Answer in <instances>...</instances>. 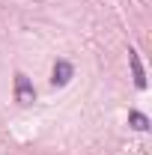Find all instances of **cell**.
Segmentation results:
<instances>
[{
  "instance_id": "6da1fadb",
  "label": "cell",
  "mask_w": 152,
  "mask_h": 155,
  "mask_svg": "<svg viewBox=\"0 0 152 155\" xmlns=\"http://www.w3.org/2000/svg\"><path fill=\"white\" fill-rule=\"evenodd\" d=\"M15 101H18V104H33V101H36V90H33L30 78L24 75V72L15 75Z\"/></svg>"
},
{
  "instance_id": "7a4b0ae2",
  "label": "cell",
  "mask_w": 152,
  "mask_h": 155,
  "mask_svg": "<svg viewBox=\"0 0 152 155\" xmlns=\"http://www.w3.org/2000/svg\"><path fill=\"white\" fill-rule=\"evenodd\" d=\"M72 78H75L72 63H69V60H57V63H54V78H51V84H54V87H66Z\"/></svg>"
},
{
  "instance_id": "3957f363",
  "label": "cell",
  "mask_w": 152,
  "mask_h": 155,
  "mask_svg": "<svg viewBox=\"0 0 152 155\" xmlns=\"http://www.w3.org/2000/svg\"><path fill=\"white\" fill-rule=\"evenodd\" d=\"M128 66H131L134 84L143 90V87H146V75H143V66H140V57H137V51H128Z\"/></svg>"
},
{
  "instance_id": "277c9868",
  "label": "cell",
  "mask_w": 152,
  "mask_h": 155,
  "mask_svg": "<svg viewBox=\"0 0 152 155\" xmlns=\"http://www.w3.org/2000/svg\"><path fill=\"white\" fill-rule=\"evenodd\" d=\"M128 122H131L137 131H146L149 128V119H146V114H140V110H131L128 114Z\"/></svg>"
}]
</instances>
